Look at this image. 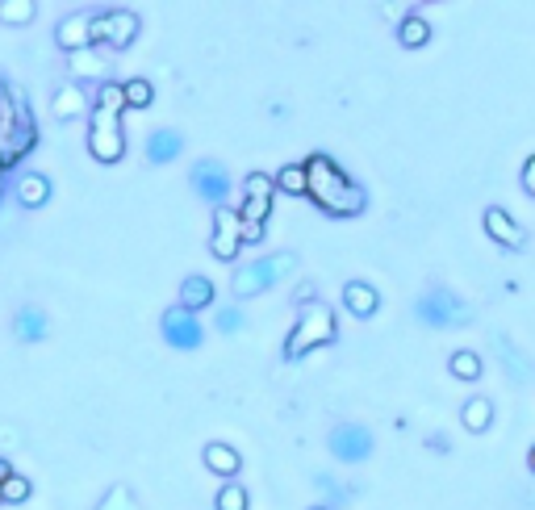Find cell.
<instances>
[{"label":"cell","instance_id":"9a60e30c","mask_svg":"<svg viewBox=\"0 0 535 510\" xmlns=\"http://www.w3.org/2000/svg\"><path fill=\"white\" fill-rule=\"evenodd\" d=\"M201 465L214 473V477H235L239 469H243V456H239V448H230V444H222V439H209V444L201 448Z\"/></svg>","mask_w":535,"mask_h":510},{"label":"cell","instance_id":"d590c367","mask_svg":"<svg viewBox=\"0 0 535 510\" xmlns=\"http://www.w3.org/2000/svg\"><path fill=\"white\" fill-rule=\"evenodd\" d=\"M427 448H431V452H439V456H444V452H452L448 435H427Z\"/></svg>","mask_w":535,"mask_h":510},{"label":"cell","instance_id":"277c9868","mask_svg":"<svg viewBox=\"0 0 535 510\" xmlns=\"http://www.w3.org/2000/svg\"><path fill=\"white\" fill-rule=\"evenodd\" d=\"M414 314L423 327H435V331H448V327H469L473 322V310H469V301L456 297L448 285H431L418 293L414 301Z\"/></svg>","mask_w":535,"mask_h":510},{"label":"cell","instance_id":"3957f363","mask_svg":"<svg viewBox=\"0 0 535 510\" xmlns=\"http://www.w3.org/2000/svg\"><path fill=\"white\" fill-rule=\"evenodd\" d=\"M339 339V322H335V310L322 306V301H310V306H301L293 331L285 339V360H301L310 356L314 347H327Z\"/></svg>","mask_w":535,"mask_h":510},{"label":"cell","instance_id":"6da1fadb","mask_svg":"<svg viewBox=\"0 0 535 510\" xmlns=\"http://www.w3.org/2000/svg\"><path fill=\"white\" fill-rule=\"evenodd\" d=\"M301 172H306V197L318 205L327 218H360L368 210V189L347 176L331 155H306L301 159Z\"/></svg>","mask_w":535,"mask_h":510},{"label":"cell","instance_id":"7402d4cb","mask_svg":"<svg viewBox=\"0 0 535 510\" xmlns=\"http://www.w3.org/2000/svg\"><path fill=\"white\" fill-rule=\"evenodd\" d=\"M460 423H464L469 435H485L494 427V402L490 398H469L460 406Z\"/></svg>","mask_w":535,"mask_h":510},{"label":"cell","instance_id":"4fadbf2b","mask_svg":"<svg viewBox=\"0 0 535 510\" xmlns=\"http://www.w3.org/2000/svg\"><path fill=\"white\" fill-rule=\"evenodd\" d=\"M51 118L63 122V126L88 118V92H84V84H72V80H67L63 88H55V97H51Z\"/></svg>","mask_w":535,"mask_h":510},{"label":"cell","instance_id":"d4e9b609","mask_svg":"<svg viewBox=\"0 0 535 510\" xmlns=\"http://www.w3.org/2000/svg\"><path fill=\"white\" fill-rule=\"evenodd\" d=\"M38 17L34 0H0V26H30Z\"/></svg>","mask_w":535,"mask_h":510},{"label":"cell","instance_id":"9c48e42d","mask_svg":"<svg viewBox=\"0 0 535 510\" xmlns=\"http://www.w3.org/2000/svg\"><path fill=\"white\" fill-rule=\"evenodd\" d=\"M239 247H243V222H239V214L230 210V205H218V210H214V235H209V251H214V260L235 264Z\"/></svg>","mask_w":535,"mask_h":510},{"label":"cell","instance_id":"8fae6325","mask_svg":"<svg viewBox=\"0 0 535 510\" xmlns=\"http://www.w3.org/2000/svg\"><path fill=\"white\" fill-rule=\"evenodd\" d=\"M331 452L343 465H360V460L372 456V431L360 427V423H339L331 431Z\"/></svg>","mask_w":535,"mask_h":510},{"label":"cell","instance_id":"d6986e66","mask_svg":"<svg viewBox=\"0 0 535 510\" xmlns=\"http://www.w3.org/2000/svg\"><path fill=\"white\" fill-rule=\"evenodd\" d=\"M46 331H51V318H46V310L21 306V310L13 314V335H17V343H42Z\"/></svg>","mask_w":535,"mask_h":510},{"label":"cell","instance_id":"30bf717a","mask_svg":"<svg viewBox=\"0 0 535 510\" xmlns=\"http://www.w3.org/2000/svg\"><path fill=\"white\" fill-rule=\"evenodd\" d=\"M189 180H193L197 197L209 201L214 210H218V205H226V197H230V172H226L222 159H197L193 172H189Z\"/></svg>","mask_w":535,"mask_h":510},{"label":"cell","instance_id":"836d02e7","mask_svg":"<svg viewBox=\"0 0 535 510\" xmlns=\"http://www.w3.org/2000/svg\"><path fill=\"white\" fill-rule=\"evenodd\" d=\"M519 189H523L527 197H535V159H531V155L523 159V168H519Z\"/></svg>","mask_w":535,"mask_h":510},{"label":"cell","instance_id":"d6a6232c","mask_svg":"<svg viewBox=\"0 0 535 510\" xmlns=\"http://www.w3.org/2000/svg\"><path fill=\"white\" fill-rule=\"evenodd\" d=\"M218 331H222V335L243 331V314H239V306H222V310H218Z\"/></svg>","mask_w":535,"mask_h":510},{"label":"cell","instance_id":"4316f807","mask_svg":"<svg viewBox=\"0 0 535 510\" xmlns=\"http://www.w3.org/2000/svg\"><path fill=\"white\" fill-rule=\"evenodd\" d=\"M272 189L289 193V197H306V172H301V164H285L281 172L272 176Z\"/></svg>","mask_w":535,"mask_h":510},{"label":"cell","instance_id":"7c38bea8","mask_svg":"<svg viewBox=\"0 0 535 510\" xmlns=\"http://www.w3.org/2000/svg\"><path fill=\"white\" fill-rule=\"evenodd\" d=\"M485 235H490L494 243H502L506 251H523L527 247V230L510 218L502 205H490V210H485Z\"/></svg>","mask_w":535,"mask_h":510},{"label":"cell","instance_id":"83f0119b","mask_svg":"<svg viewBox=\"0 0 535 510\" xmlns=\"http://www.w3.org/2000/svg\"><path fill=\"white\" fill-rule=\"evenodd\" d=\"M97 510H138V498H134V490L126 481H113L105 490V498L97 502Z\"/></svg>","mask_w":535,"mask_h":510},{"label":"cell","instance_id":"44dd1931","mask_svg":"<svg viewBox=\"0 0 535 510\" xmlns=\"http://www.w3.org/2000/svg\"><path fill=\"white\" fill-rule=\"evenodd\" d=\"M17 201L26 205V210H42V205L51 201V176H42V172H21V176H17Z\"/></svg>","mask_w":535,"mask_h":510},{"label":"cell","instance_id":"603a6c76","mask_svg":"<svg viewBox=\"0 0 535 510\" xmlns=\"http://www.w3.org/2000/svg\"><path fill=\"white\" fill-rule=\"evenodd\" d=\"M398 42L406 46V51H418V46H427L431 42V21L423 13H406L398 21Z\"/></svg>","mask_w":535,"mask_h":510},{"label":"cell","instance_id":"ba28073f","mask_svg":"<svg viewBox=\"0 0 535 510\" xmlns=\"http://www.w3.org/2000/svg\"><path fill=\"white\" fill-rule=\"evenodd\" d=\"M159 335H164L168 347H176V352H193V347H201V339H205V327H201L197 314L172 306V310L159 314Z\"/></svg>","mask_w":535,"mask_h":510},{"label":"cell","instance_id":"ac0fdd59","mask_svg":"<svg viewBox=\"0 0 535 510\" xmlns=\"http://www.w3.org/2000/svg\"><path fill=\"white\" fill-rule=\"evenodd\" d=\"M343 310L356 314V318H372V314L381 310L377 285H368V281H347V285H343Z\"/></svg>","mask_w":535,"mask_h":510},{"label":"cell","instance_id":"74e56055","mask_svg":"<svg viewBox=\"0 0 535 510\" xmlns=\"http://www.w3.org/2000/svg\"><path fill=\"white\" fill-rule=\"evenodd\" d=\"M9 473H13V465H9V460H5V456H0V481H5Z\"/></svg>","mask_w":535,"mask_h":510},{"label":"cell","instance_id":"8992f818","mask_svg":"<svg viewBox=\"0 0 535 510\" xmlns=\"http://www.w3.org/2000/svg\"><path fill=\"white\" fill-rule=\"evenodd\" d=\"M143 21H138L134 9H105V13H92V26H88V46H113V51H126V46L138 38Z\"/></svg>","mask_w":535,"mask_h":510},{"label":"cell","instance_id":"5b68a950","mask_svg":"<svg viewBox=\"0 0 535 510\" xmlns=\"http://www.w3.org/2000/svg\"><path fill=\"white\" fill-rule=\"evenodd\" d=\"M88 155L97 164H118L126 155V130H122V113L97 105L88 113Z\"/></svg>","mask_w":535,"mask_h":510},{"label":"cell","instance_id":"f1b7e54d","mask_svg":"<svg viewBox=\"0 0 535 510\" xmlns=\"http://www.w3.org/2000/svg\"><path fill=\"white\" fill-rule=\"evenodd\" d=\"M151 101H155L151 80H138V76H134V80L122 84V105H126V109H147Z\"/></svg>","mask_w":535,"mask_h":510},{"label":"cell","instance_id":"7a4b0ae2","mask_svg":"<svg viewBox=\"0 0 535 510\" xmlns=\"http://www.w3.org/2000/svg\"><path fill=\"white\" fill-rule=\"evenodd\" d=\"M297 264H301L297 251H272V255L251 260V264H239L235 276H230V297H235V301L260 297V293H268L276 281H281V276H289Z\"/></svg>","mask_w":535,"mask_h":510},{"label":"cell","instance_id":"4dcf8cb0","mask_svg":"<svg viewBox=\"0 0 535 510\" xmlns=\"http://www.w3.org/2000/svg\"><path fill=\"white\" fill-rule=\"evenodd\" d=\"M314 485H318L322 494H327V502H322L327 510H343V506H347V498H352V490H343V485H339V481H331L327 473H318V477H314Z\"/></svg>","mask_w":535,"mask_h":510},{"label":"cell","instance_id":"ffe728a7","mask_svg":"<svg viewBox=\"0 0 535 510\" xmlns=\"http://www.w3.org/2000/svg\"><path fill=\"white\" fill-rule=\"evenodd\" d=\"M184 151V134L180 130H155L147 138V164H172V159H180Z\"/></svg>","mask_w":535,"mask_h":510},{"label":"cell","instance_id":"ab89813d","mask_svg":"<svg viewBox=\"0 0 535 510\" xmlns=\"http://www.w3.org/2000/svg\"><path fill=\"white\" fill-rule=\"evenodd\" d=\"M0 201H5V189H0Z\"/></svg>","mask_w":535,"mask_h":510},{"label":"cell","instance_id":"52a82bcc","mask_svg":"<svg viewBox=\"0 0 535 510\" xmlns=\"http://www.w3.org/2000/svg\"><path fill=\"white\" fill-rule=\"evenodd\" d=\"M272 201H276V189H272V176L268 172H251L243 180V205H239V222L243 226H264L268 214H272Z\"/></svg>","mask_w":535,"mask_h":510},{"label":"cell","instance_id":"60d3db41","mask_svg":"<svg viewBox=\"0 0 535 510\" xmlns=\"http://www.w3.org/2000/svg\"><path fill=\"white\" fill-rule=\"evenodd\" d=\"M0 172H5V164H0Z\"/></svg>","mask_w":535,"mask_h":510},{"label":"cell","instance_id":"e575fe53","mask_svg":"<svg viewBox=\"0 0 535 510\" xmlns=\"http://www.w3.org/2000/svg\"><path fill=\"white\" fill-rule=\"evenodd\" d=\"M310 301H318V289H314V281H301L293 289V306H310Z\"/></svg>","mask_w":535,"mask_h":510},{"label":"cell","instance_id":"f35d334b","mask_svg":"<svg viewBox=\"0 0 535 510\" xmlns=\"http://www.w3.org/2000/svg\"><path fill=\"white\" fill-rule=\"evenodd\" d=\"M310 510H327V506H322V502H318V506H310Z\"/></svg>","mask_w":535,"mask_h":510},{"label":"cell","instance_id":"484cf974","mask_svg":"<svg viewBox=\"0 0 535 510\" xmlns=\"http://www.w3.org/2000/svg\"><path fill=\"white\" fill-rule=\"evenodd\" d=\"M34 494V481L21 477V473H9L5 481H0V506H21Z\"/></svg>","mask_w":535,"mask_h":510},{"label":"cell","instance_id":"2e32d148","mask_svg":"<svg viewBox=\"0 0 535 510\" xmlns=\"http://www.w3.org/2000/svg\"><path fill=\"white\" fill-rule=\"evenodd\" d=\"M176 306H180V310H189V314L209 310V306H214V281H209V276H201V272L184 276V281H180V301H176Z\"/></svg>","mask_w":535,"mask_h":510},{"label":"cell","instance_id":"8d00e7d4","mask_svg":"<svg viewBox=\"0 0 535 510\" xmlns=\"http://www.w3.org/2000/svg\"><path fill=\"white\" fill-rule=\"evenodd\" d=\"M264 239V226H243V243H260Z\"/></svg>","mask_w":535,"mask_h":510},{"label":"cell","instance_id":"f546056e","mask_svg":"<svg viewBox=\"0 0 535 510\" xmlns=\"http://www.w3.org/2000/svg\"><path fill=\"white\" fill-rule=\"evenodd\" d=\"M13 126H17V109H13V84L0 76V143L13 134Z\"/></svg>","mask_w":535,"mask_h":510},{"label":"cell","instance_id":"e0dca14e","mask_svg":"<svg viewBox=\"0 0 535 510\" xmlns=\"http://www.w3.org/2000/svg\"><path fill=\"white\" fill-rule=\"evenodd\" d=\"M67 72H72V84H80V80H97V84H105L109 63L101 59L97 46H84V51H72V55H67Z\"/></svg>","mask_w":535,"mask_h":510},{"label":"cell","instance_id":"5bb4252c","mask_svg":"<svg viewBox=\"0 0 535 510\" xmlns=\"http://www.w3.org/2000/svg\"><path fill=\"white\" fill-rule=\"evenodd\" d=\"M88 26H92V13H88V9H76V13L59 17V26H55V42L63 46V55L84 51V46H88Z\"/></svg>","mask_w":535,"mask_h":510},{"label":"cell","instance_id":"1f68e13d","mask_svg":"<svg viewBox=\"0 0 535 510\" xmlns=\"http://www.w3.org/2000/svg\"><path fill=\"white\" fill-rule=\"evenodd\" d=\"M214 510H247V490L239 481H226L214 498Z\"/></svg>","mask_w":535,"mask_h":510},{"label":"cell","instance_id":"cb8c5ba5","mask_svg":"<svg viewBox=\"0 0 535 510\" xmlns=\"http://www.w3.org/2000/svg\"><path fill=\"white\" fill-rule=\"evenodd\" d=\"M448 373L456 381H481V356L473 352V347H456V352L448 356Z\"/></svg>","mask_w":535,"mask_h":510}]
</instances>
